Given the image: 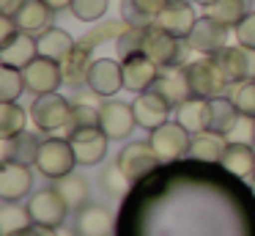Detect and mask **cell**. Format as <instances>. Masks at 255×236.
I'll return each mask as SVG.
<instances>
[{
    "mask_svg": "<svg viewBox=\"0 0 255 236\" xmlns=\"http://www.w3.org/2000/svg\"><path fill=\"white\" fill-rule=\"evenodd\" d=\"M22 91H28V88H25L22 69L0 63V102H17V99L22 96Z\"/></svg>",
    "mask_w": 255,
    "mask_h": 236,
    "instance_id": "cell-34",
    "label": "cell"
},
{
    "mask_svg": "<svg viewBox=\"0 0 255 236\" xmlns=\"http://www.w3.org/2000/svg\"><path fill=\"white\" fill-rule=\"evenodd\" d=\"M239 107L233 104V99L228 96H217L211 99V129L220 132V135H228V132L233 129V124L239 121Z\"/></svg>",
    "mask_w": 255,
    "mask_h": 236,
    "instance_id": "cell-31",
    "label": "cell"
},
{
    "mask_svg": "<svg viewBox=\"0 0 255 236\" xmlns=\"http://www.w3.org/2000/svg\"><path fill=\"white\" fill-rule=\"evenodd\" d=\"M116 162L121 165V170L134 181V184H137V181H143L145 176L154 173L156 165H162V162H159V157H156V151L151 148V143H148V140L127 143V146L121 148V154H118Z\"/></svg>",
    "mask_w": 255,
    "mask_h": 236,
    "instance_id": "cell-6",
    "label": "cell"
},
{
    "mask_svg": "<svg viewBox=\"0 0 255 236\" xmlns=\"http://www.w3.org/2000/svg\"><path fill=\"white\" fill-rule=\"evenodd\" d=\"M28 118L30 113L19 107L17 102H0V135H3V140L22 135L25 126H28Z\"/></svg>",
    "mask_w": 255,
    "mask_h": 236,
    "instance_id": "cell-30",
    "label": "cell"
},
{
    "mask_svg": "<svg viewBox=\"0 0 255 236\" xmlns=\"http://www.w3.org/2000/svg\"><path fill=\"white\" fill-rule=\"evenodd\" d=\"M14 19H17V25L22 33H44L47 27H52L55 11H52L50 5H44L41 0H25V3L14 11Z\"/></svg>",
    "mask_w": 255,
    "mask_h": 236,
    "instance_id": "cell-21",
    "label": "cell"
},
{
    "mask_svg": "<svg viewBox=\"0 0 255 236\" xmlns=\"http://www.w3.org/2000/svg\"><path fill=\"white\" fill-rule=\"evenodd\" d=\"M69 11L80 22H99L107 14V0H72Z\"/></svg>",
    "mask_w": 255,
    "mask_h": 236,
    "instance_id": "cell-39",
    "label": "cell"
},
{
    "mask_svg": "<svg viewBox=\"0 0 255 236\" xmlns=\"http://www.w3.org/2000/svg\"><path fill=\"white\" fill-rule=\"evenodd\" d=\"M233 30H236V41L242 44V47L255 49V11H250Z\"/></svg>",
    "mask_w": 255,
    "mask_h": 236,
    "instance_id": "cell-41",
    "label": "cell"
},
{
    "mask_svg": "<svg viewBox=\"0 0 255 236\" xmlns=\"http://www.w3.org/2000/svg\"><path fill=\"white\" fill-rule=\"evenodd\" d=\"M36 41H39V55L41 58L58 60V63H63V60L74 52V47H77V41L72 38V33L63 30V27H55V25L47 27L44 33H39Z\"/></svg>",
    "mask_w": 255,
    "mask_h": 236,
    "instance_id": "cell-22",
    "label": "cell"
},
{
    "mask_svg": "<svg viewBox=\"0 0 255 236\" xmlns=\"http://www.w3.org/2000/svg\"><path fill=\"white\" fill-rule=\"evenodd\" d=\"M19 33H22V30H19L17 19H14L11 14H0V47L8 44V41H14Z\"/></svg>",
    "mask_w": 255,
    "mask_h": 236,
    "instance_id": "cell-42",
    "label": "cell"
},
{
    "mask_svg": "<svg viewBox=\"0 0 255 236\" xmlns=\"http://www.w3.org/2000/svg\"><path fill=\"white\" fill-rule=\"evenodd\" d=\"M41 3H44V5H50V8L55 11V14H58V11L72 8V0H41Z\"/></svg>",
    "mask_w": 255,
    "mask_h": 236,
    "instance_id": "cell-45",
    "label": "cell"
},
{
    "mask_svg": "<svg viewBox=\"0 0 255 236\" xmlns=\"http://www.w3.org/2000/svg\"><path fill=\"white\" fill-rule=\"evenodd\" d=\"M228 143H242V146H255V118L250 115H239L233 129L228 132Z\"/></svg>",
    "mask_w": 255,
    "mask_h": 236,
    "instance_id": "cell-40",
    "label": "cell"
},
{
    "mask_svg": "<svg viewBox=\"0 0 255 236\" xmlns=\"http://www.w3.org/2000/svg\"><path fill=\"white\" fill-rule=\"evenodd\" d=\"M77 165V157H74V148L69 143V137H47L41 140L39 154H36L33 168L39 170L44 179H63L69 176Z\"/></svg>",
    "mask_w": 255,
    "mask_h": 236,
    "instance_id": "cell-2",
    "label": "cell"
},
{
    "mask_svg": "<svg viewBox=\"0 0 255 236\" xmlns=\"http://www.w3.org/2000/svg\"><path fill=\"white\" fill-rule=\"evenodd\" d=\"M222 168L239 179H253L255 176V146H242V143H228Z\"/></svg>",
    "mask_w": 255,
    "mask_h": 236,
    "instance_id": "cell-27",
    "label": "cell"
},
{
    "mask_svg": "<svg viewBox=\"0 0 255 236\" xmlns=\"http://www.w3.org/2000/svg\"><path fill=\"white\" fill-rule=\"evenodd\" d=\"M189 49L187 38H176L173 33H167L165 27H159L156 22L145 25V38H143V52L154 60L159 69L165 66H184L181 58Z\"/></svg>",
    "mask_w": 255,
    "mask_h": 236,
    "instance_id": "cell-3",
    "label": "cell"
},
{
    "mask_svg": "<svg viewBox=\"0 0 255 236\" xmlns=\"http://www.w3.org/2000/svg\"><path fill=\"white\" fill-rule=\"evenodd\" d=\"M77 236H113V212L107 206L88 203L77 212Z\"/></svg>",
    "mask_w": 255,
    "mask_h": 236,
    "instance_id": "cell-20",
    "label": "cell"
},
{
    "mask_svg": "<svg viewBox=\"0 0 255 236\" xmlns=\"http://www.w3.org/2000/svg\"><path fill=\"white\" fill-rule=\"evenodd\" d=\"M228 30H231V27H225L222 22L211 19V16H198L192 33L187 36V44H189V49H192V52L214 55V52H220V49L225 47Z\"/></svg>",
    "mask_w": 255,
    "mask_h": 236,
    "instance_id": "cell-13",
    "label": "cell"
},
{
    "mask_svg": "<svg viewBox=\"0 0 255 236\" xmlns=\"http://www.w3.org/2000/svg\"><path fill=\"white\" fill-rule=\"evenodd\" d=\"M170 0H121V19L127 25L134 27H145L159 16V11Z\"/></svg>",
    "mask_w": 255,
    "mask_h": 236,
    "instance_id": "cell-26",
    "label": "cell"
},
{
    "mask_svg": "<svg viewBox=\"0 0 255 236\" xmlns=\"http://www.w3.org/2000/svg\"><path fill=\"white\" fill-rule=\"evenodd\" d=\"M30 190H33V173L28 165L11 162V159L0 165V198L6 203L22 201Z\"/></svg>",
    "mask_w": 255,
    "mask_h": 236,
    "instance_id": "cell-16",
    "label": "cell"
},
{
    "mask_svg": "<svg viewBox=\"0 0 255 236\" xmlns=\"http://www.w3.org/2000/svg\"><path fill=\"white\" fill-rule=\"evenodd\" d=\"M30 225H33V217H30L28 206H14V203H8V206L0 209V234L3 236L22 234Z\"/></svg>",
    "mask_w": 255,
    "mask_h": 236,
    "instance_id": "cell-33",
    "label": "cell"
},
{
    "mask_svg": "<svg viewBox=\"0 0 255 236\" xmlns=\"http://www.w3.org/2000/svg\"><path fill=\"white\" fill-rule=\"evenodd\" d=\"M14 236H61V234H58V228H50V225L33 223L30 228H25L22 234H14Z\"/></svg>",
    "mask_w": 255,
    "mask_h": 236,
    "instance_id": "cell-43",
    "label": "cell"
},
{
    "mask_svg": "<svg viewBox=\"0 0 255 236\" xmlns=\"http://www.w3.org/2000/svg\"><path fill=\"white\" fill-rule=\"evenodd\" d=\"M184 69H187V80H189V88H192V96L217 99V96H225L228 88H231L225 71L220 69V63L211 55L189 60V63H184Z\"/></svg>",
    "mask_w": 255,
    "mask_h": 236,
    "instance_id": "cell-1",
    "label": "cell"
},
{
    "mask_svg": "<svg viewBox=\"0 0 255 236\" xmlns=\"http://www.w3.org/2000/svg\"><path fill=\"white\" fill-rule=\"evenodd\" d=\"M148 143L156 151L159 162H176V159H181L189 154L192 135H189L178 121H167V124L156 126L154 132H148Z\"/></svg>",
    "mask_w": 255,
    "mask_h": 236,
    "instance_id": "cell-5",
    "label": "cell"
},
{
    "mask_svg": "<svg viewBox=\"0 0 255 236\" xmlns=\"http://www.w3.org/2000/svg\"><path fill=\"white\" fill-rule=\"evenodd\" d=\"M91 52H94V47H91V44H85L83 38H80L77 47H74V52L61 63L63 82H66V85L77 88V85H83V82H88V71H91V66H94Z\"/></svg>",
    "mask_w": 255,
    "mask_h": 236,
    "instance_id": "cell-25",
    "label": "cell"
},
{
    "mask_svg": "<svg viewBox=\"0 0 255 236\" xmlns=\"http://www.w3.org/2000/svg\"><path fill=\"white\" fill-rule=\"evenodd\" d=\"M121 69H124V88H127V91H134V93L148 91L156 82V77H159V66H156L145 52H134V55H129V58H124Z\"/></svg>",
    "mask_w": 255,
    "mask_h": 236,
    "instance_id": "cell-15",
    "label": "cell"
},
{
    "mask_svg": "<svg viewBox=\"0 0 255 236\" xmlns=\"http://www.w3.org/2000/svg\"><path fill=\"white\" fill-rule=\"evenodd\" d=\"M247 14H250L247 0H217V3H211L209 8H206V16L222 22L225 27H236Z\"/></svg>",
    "mask_w": 255,
    "mask_h": 236,
    "instance_id": "cell-32",
    "label": "cell"
},
{
    "mask_svg": "<svg viewBox=\"0 0 255 236\" xmlns=\"http://www.w3.org/2000/svg\"><path fill=\"white\" fill-rule=\"evenodd\" d=\"M107 140L110 137L102 132V126H85V129H74L69 135V143L74 148V157H77V165H99L107 154Z\"/></svg>",
    "mask_w": 255,
    "mask_h": 236,
    "instance_id": "cell-9",
    "label": "cell"
},
{
    "mask_svg": "<svg viewBox=\"0 0 255 236\" xmlns=\"http://www.w3.org/2000/svg\"><path fill=\"white\" fill-rule=\"evenodd\" d=\"M132 184H134V181L129 179L127 173H124L118 162L107 165V168L102 170V187H105L107 195H113V198H124L129 190H132Z\"/></svg>",
    "mask_w": 255,
    "mask_h": 236,
    "instance_id": "cell-35",
    "label": "cell"
},
{
    "mask_svg": "<svg viewBox=\"0 0 255 236\" xmlns=\"http://www.w3.org/2000/svg\"><path fill=\"white\" fill-rule=\"evenodd\" d=\"M85 85L96 93V96H116L118 91L124 88V69H121V60H113V58H96L94 66L88 71V82Z\"/></svg>",
    "mask_w": 255,
    "mask_h": 236,
    "instance_id": "cell-14",
    "label": "cell"
},
{
    "mask_svg": "<svg viewBox=\"0 0 255 236\" xmlns=\"http://www.w3.org/2000/svg\"><path fill=\"white\" fill-rule=\"evenodd\" d=\"M170 3H192V0H170Z\"/></svg>",
    "mask_w": 255,
    "mask_h": 236,
    "instance_id": "cell-47",
    "label": "cell"
},
{
    "mask_svg": "<svg viewBox=\"0 0 255 236\" xmlns=\"http://www.w3.org/2000/svg\"><path fill=\"white\" fill-rule=\"evenodd\" d=\"M85 126H99V107L88 102H74L72 113H69V124H66V137L74 129H85Z\"/></svg>",
    "mask_w": 255,
    "mask_h": 236,
    "instance_id": "cell-37",
    "label": "cell"
},
{
    "mask_svg": "<svg viewBox=\"0 0 255 236\" xmlns=\"http://www.w3.org/2000/svg\"><path fill=\"white\" fill-rule=\"evenodd\" d=\"M52 187L61 192V198L66 201V206L72 209V212H80L83 206H88V195H91L88 181H85L80 173H74V170L69 176H63V179H55Z\"/></svg>",
    "mask_w": 255,
    "mask_h": 236,
    "instance_id": "cell-29",
    "label": "cell"
},
{
    "mask_svg": "<svg viewBox=\"0 0 255 236\" xmlns=\"http://www.w3.org/2000/svg\"><path fill=\"white\" fill-rule=\"evenodd\" d=\"M28 212H30V217H33V223L50 225V228H61V225L66 223V214L72 212V209L66 206L61 192H58L55 187H50V190H39V192L30 195Z\"/></svg>",
    "mask_w": 255,
    "mask_h": 236,
    "instance_id": "cell-7",
    "label": "cell"
},
{
    "mask_svg": "<svg viewBox=\"0 0 255 236\" xmlns=\"http://www.w3.org/2000/svg\"><path fill=\"white\" fill-rule=\"evenodd\" d=\"M211 58L220 63V69L225 71L228 82H242V80H255V49H247L242 44L236 47H222L220 52H214Z\"/></svg>",
    "mask_w": 255,
    "mask_h": 236,
    "instance_id": "cell-11",
    "label": "cell"
},
{
    "mask_svg": "<svg viewBox=\"0 0 255 236\" xmlns=\"http://www.w3.org/2000/svg\"><path fill=\"white\" fill-rule=\"evenodd\" d=\"M228 96L233 99V104L239 107V113H242V115L255 118V80L233 82V85L228 88Z\"/></svg>",
    "mask_w": 255,
    "mask_h": 236,
    "instance_id": "cell-36",
    "label": "cell"
},
{
    "mask_svg": "<svg viewBox=\"0 0 255 236\" xmlns=\"http://www.w3.org/2000/svg\"><path fill=\"white\" fill-rule=\"evenodd\" d=\"M143 38H145V27H134L129 25L121 36L116 38V55L118 58H129L134 52H143Z\"/></svg>",
    "mask_w": 255,
    "mask_h": 236,
    "instance_id": "cell-38",
    "label": "cell"
},
{
    "mask_svg": "<svg viewBox=\"0 0 255 236\" xmlns=\"http://www.w3.org/2000/svg\"><path fill=\"white\" fill-rule=\"evenodd\" d=\"M132 110H134V118H137V126L154 132L156 126L167 124L170 121V113H173V104L167 102L162 93H156L154 88L137 93V99L132 102Z\"/></svg>",
    "mask_w": 255,
    "mask_h": 236,
    "instance_id": "cell-10",
    "label": "cell"
},
{
    "mask_svg": "<svg viewBox=\"0 0 255 236\" xmlns=\"http://www.w3.org/2000/svg\"><path fill=\"white\" fill-rule=\"evenodd\" d=\"M69 113H72V102H69L66 96H61L58 91L55 93H41V96H36L33 104H30V121L36 124V129L47 132V135H52V132H58V129H66Z\"/></svg>",
    "mask_w": 255,
    "mask_h": 236,
    "instance_id": "cell-4",
    "label": "cell"
},
{
    "mask_svg": "<svg viewBox=\"0 0 255 236\" xmlns=\"http://www.w3.org/2000/svg\"><path fill=\"white\" fill-rule=\"evenodd\" d=\"M99 126L110 140H127L137 126L132 104L127 102H102L99 107Z\"/></svg>",
    "mask_w": 255,
    "mask_h": 236,
    "instance_id": "cell-12",
    "label": "cell"
},
{
    "mask_svg": "<svg viewBox=\"0 0 255 236\" xmlns=\"http://www.w3.org/2000/svg\"><path fill=\"white\" fill-rule=\"evenodd\" d=\"M39 58V41L30 33H19L14 41L0 47V63L3 66H14V69H25L30 60Z\"/></svg>",
    "mask_w": 255,
    "mask_h": 236,
    "instance_id": "cell-23",
    "label": "cell"
},
{
    "mask_svg": "<svg viewBox=\"0 0 255 236\" xmlns=\"http://www.w3.org/2000/svg\"><path fill=\"white\" fill-rule=\"evenodd\" d=\"M151 88H154L156 93H162V96L173 104V110L192 96V88H189L187 69H184V66H165V69H159V77H156V82Z\"/></svg>",
    "mask_w": 255,
    "mask_h": 236,
    "instance_id": "cell-17",
    "label": "cell"
},
{
    "mask_svg": "<svg viewBox=\"0 0 255 236\" xmlns=\"http://www.w3.org/2000/svg\"><path fill=\"white\" fill-rule=\"evenodd\" d=\"M25 0H0V14H11L14 16V11L22 5Z\"/></svg>",
    "mask_w": 255,
    "mask_h": 236,
    "instance_id": "cell-44",
    "label": "cell"
},
{
    "mask_svg": "<svg viewBox=\"0 0 255 236\" xmlns=\"http://www.w3.org/2000/svg\"><path fill=\"white\" fill-rule=\"evenodd\" d=\"M41 140L30 132H22L17 137H6L3 140V162H22V165H33L36 162V154H39Z\"/></svg>",
    "mask_w": 255,
    "mask_h": 236,
    "instance_id": "cell-28",
    "label": "cell"
},
{
    "mask_svg": "<svg viewBox=\"0 0 255 236\" xmlns=\"http://www.w3.org/2000/svg\"><path fill=\"white\" fill-rule=\"evenodd\" d=\"M61 236H63V234H61ZM66 236H69V234H66Z\"/></svg>",
    "mask_w": 255,
    "mask_h": 236,
    "instance_id": "cell-49",
    "label": "cell"
},
{
    "mask_svg": "<svg viewBox=\"0 0 255 236\" xmlns=\"http://www.w3.org/2000/svg\"><path fill=\"white\" fill-rule=\"evenodd\" d=\"M250 184H253V192H255V176H253V179H250Z\"/></svg>",
    "mask_w": 255,
    "mask_h": 236,
    "instance_id": "cell-48",
    "label": "cell"
},
{
    "mask_svg": "<svg viewBox=\"0 0 255 236\" xmlns=\"http://www.w3.org/2000/svg\"><path fill=\"white\" fill-rule=\"evenodd\" d=\"M176 121L189 132V135L211 129V99L189 96L187 102H181L176 107Z\"/></svg>",
    "mask_w": 255,
    "mask_h": 236,
    "instance_id": "cell-18",
    "label": "cell"
},
{
    "mask_svg": "<svg viewBox=\"0 0 255 236\" xmlns=\"http://www.w3.org/2000/svg\"><path fill=\"white\" fill-rule=\"evenodd\" d=\"M154 22L159 27H165L167 33H173L176 38H187L192 33L198 16H195V8L189 3H167Z\"/></svg>",
    "mask_w": 255,
    "mask_h": 236,
    "instance_id": "cell-19",
    "label": "cell"
},
{
    "mask_svg": "<svg viewBox=\"0 0 255 236\" xmlns=\"http://www.w3.org/2000/svg\"><path fill=\"white\" fill-rule=\"evenodd\" d=\"M228 148V137L214 129H206L192 135V146H189V157L198 162H222Z\"/></svg>",
    "mask_w": 255,
    "mask_h": 236,
    "instance_id": "cell-24",
    "label": "cell"
},
{
    "mask_svg": "<svg viewBox=\"0 0 255 236\" xmlns=\"http://www.w3.org/2000/svg\"><path fill=\"white\" fill-rule=\"evenodd\" d=\"M192 3H198V5H203V8H209V5L217 3V0H192Z\"/></svg>",
    "mask_w": 255,
    "mask_h": 236,
    "instance_id": "cell-46",
    "label": "cell"
},
{
    "mask_svg": "<svg viewBox=\"0 0 255 236\" xmlns=\"http://www.w3.org/2000/svg\"><path fill=\"white\" fill-rule=\"evenodd\" d=\"M22 77H25V88H28L33 96H41V93H55L63 82V69L58 60H50V58H36L30 60L28 66L22 69Z\"/></svg>",
    "mask_w": 255,
    "mask_h": 236,
    "instance_id": "cell-8",
    "label": "cell"
}]
</instances>
